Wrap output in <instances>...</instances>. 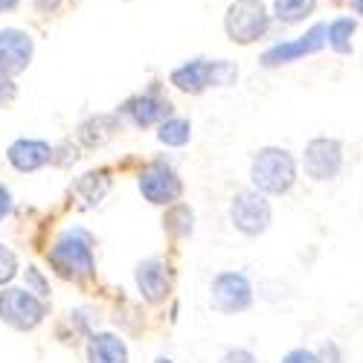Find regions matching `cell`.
I'll return each mask as SVG.
<instances>
[{
    "label": "cell",
    "instance_id": "11",
    "mask_svg": "<svg viewBox=\"0 0 363 363\" xmlns=\"http://www.w3.org/2000/svg\"><path fill=\"white\" fill-rule=\"evenodd\" d=\"M325 33H328V26H325V23H317V26H311L299 41L279 44V47H274V50H267V52L262 55V62H264L267 67H277V65L294 62V58H299V55L317 52V50H323V44H325Z\"/></svg>",
    "mask_w": 363,
    "mask_h": 363
},
{
    "label": "cell",
    "instance_id": "8",
    "mask_svg": "<svg viewBox=\"0 0 363 363\" xmlns=\"http://www.w3.org/2000/svg\"><path fill=\"white\" fill-rule=\"evenodd\" d=\"M253 299L250 282L241 277V274H221L213 282V306L224 314H235V311H245Z\"/></svg>",
    "mask_w": 363,
    "mask_h": 363
},
{
    "label": "cell",
    "instance_id": "7",
    "mask_svg": "<svg viewBox=\"0 0 363 363\" xmlns=\"http://www.w3.org/2000/svg\"><path fill=\"white\" fill-rule=\"evenodd\" d=\"M140 192L151 201V203H174L180 198V192H184V186H180L177 174L163 166V163H155L148 166L143 174H140Z\"/></svg>",
    "mask_w": 363,
    "mask_h": 363
},
{
    "label": "cell",
    "instance_id": "3",
    "mask_svg": "<svg viewBox=\"0 0 363 363\" xmlns=\"http://www.w3.org/2000/svg\"><path fill=\"white\" fill-rule=\"evenodd\" d=\"M238 79L235 65L230 62H189L172 73V84L186 90V94H201L209 84H233Z\"/></svg>",
    "mask_w": 363,
    "mask_h": 363
},
{
    "label": "cell",
    "instance_id": "21",
    "mask_svg": "<svg viewBox=\"0 0 363 363\" xmlns=\"http://www.w3.org/2000/svg\"><path fill=\"white\" fill-rule=\"evenodd\" d=\"M15 274H18V259H15V253H12L9 247L0 245V285H6Z\"/></svg>",
    "mask_w": 363,
    "mask_h": 363
},
{
    "label": "cell",
    "instance_id": "25",
    "mask_svg": "<svg viewBox=\"0 0 363 363\" xmlns=\"http://www.w3.org/2000/svg\"><path fill=\"white\" fill-rule=\"evenodd\" d=\"M9 213H12V195L6 186H0V221H4Z\"/></svg>",
    "mask_w": 363,
    "mask_h": 363
},
{
    "label": "cell",
    "instance_id": "24",
    "mask_svg": "<svg viewBox=\"0 0 363 363\" xmlns=\"http://www.w3.org/2000/svg\"><path fill=\"white\" fill-rule=\"evenodd\" d=\"M12 99H15V84L9 76L0 73V105H9Z\"/></svg>",
    "mask_w": 363,
    "mask_h": 363
},
{
    "label": "cell",
    "instance_id": "1",
    "mask_svg": "<svg viewBox=\"0 0 363 363\" xmlns=\"http://www.w3.org/2000/svg\"><path fill=\"white\" fill-rule=\"evenodd\" d=\"M90 247H94V238L84 230L65 233L50 250V262L65 279H87L94 274V253H90Z\"/></svg>",
    "mask_w": 363,
    "mask_h": 363
},
{
    "label": "cell",
    "instance_id": "14",
    "mask_svg": "<svg viewBox=\"0 0 363 363\" xmlns=\"http://www.w3.org/2000/svg\"><path fill=\"white\" fill-rule=\"evenodd\" d=\"M90 363H128V349L116 335H94L87 343Z\"/></svg>",
    "mask_w": 363,
    "mask_h": 363
},
{
    "label": "cell",
    "instance_id": "27",
    "mask_svg": "<svg viewBox=\"0 0 363 363\" xmlns=\"http://www.w3.org/2000/svg\"><path fill=\"white\" fill-rule=\"evenodd\" d=\"M18 4V0H0V12H6V9H12Z\"/></svg>",
    "mask_w": 363,
    "mask_h": 363
},
{
    "label": "cell",
    "instance_id": "10",
    "mask_svg": "<svg viewBox=\"0 0 363 363\" xmlns=\"http://www.w3.org/2000/svg\"><path fill=\"white\" fill-rule=\"evenodd\" d=\"M29 58H33V38L21 29H4L0 33V73L18 76L26 70Z\"/></svg>",
    "mask_w": 363,
    "mask_h": 363
},
{
    "label": "cell",
    "instance_id": "13",
    "mask_svg": "<svg viewBox=\"0 0 363 363\" xmlns=\"http://www.w3.org/2000/svg\"><path fill=\"white\" fill-rule=\"evenodd\" d=\"M137 285L143 291V296L148 302H160L169 294V274H166V264L157 259H148L137 267Z\"/></svg>",
    "mask_w": 363,
    "mask_h": 363
},
{
    "label": "cell",
    "instance_id": "28",
    "mask_svg": "<svg viewBox=\"0 0 363 363\" xmlns=\"http://www.w3.org/2000/svg\"><path fill=\"white\" fill-rule=\"evenodd\" d=\"M157 363H172V360H166V357H160V360H157Z\"/></svg>",
    "mask_w": 363,
    "mask_h": 363
},
{
    "label": "cell",
    "instance_id": "4",
    "mask_svg": "<svg viewBox=\"0 0 363 363\" xmlns=\"http://www.w3.org/2000/svg\"><path fill=\"white\" fill-rule=\"evenodd\" d=\"M267 33V9L262 0H235L227 12V35L238 44H253Z\"/></svg>",
    "mask_w": 363,
    "mask_h": 363
},
{
    "label": "cell",
    "instance_id": "17",
    "mask_svg": "<svg viewBox=\"0 0 363 363\" xmlns=\"http://www.w3.org/2000/svg\"><path fill=\"white\" fill-rule=\"evenodd\" d=\"M352 35H354V21L352 18H340V21H335L328 26L325 41L337 52H352Z\"/></svg>",
    "mask_w": 363,
    "mask_h": 363
},
{
    "label": "cell",
    "instance_id": "5",
    "mask_svg": "<svg viewBox=\"0 0 363 363\" xmlns=\"http://www.w3.org/2000/svg\"><path fill=\"white\" fill-rule=\"evenodd\" d=\"M47 308L38 296H33V291H21V288H9L0 294V320L9 323L12 328L29 331L44 320Z\"/></svg>",
    "mask_w": 363,
    "mask_h": 363
},
{
    "label": "cell",
    "instance_id": "2",
    "mask_svg": "<svg viewBox=\"0 0 363 363\" xmlns=\"http://www.w3.org/2000/svg\"><path fill=\"white\" fill-rule=\"evenodd\" d=\"M250 177H253L256 189L270 192V195H282L294 186V180H296L294 157L285 148H262L256 155V160H253Z\"/></svg>",
    "mask_w": 363,
    "mask_h": 363
},
{
    "label": "cell",
    "instance_id": "16",
    "mask_svg": "<svg viewBox=\"0 0 363 363\" xmlns=\"http://www.w3.org/2000/svg\"><path fill=\"white\" fill-rule=\"evenodd\" d=\"M108 186H111V180L105 177V172H90V174H84L82 180H79V195L87 201V203H99L102 198H105V192H108Z\"/></svg>",
    "mask_w": 363,
    "mask_h": 363
},
{
    "label": "cell",
    "instance_id": "26",
    "mask_svg": "<svg viewBox=\"0 0 363 363\" xmlns=\"http://www.w3.org/2000/svg\"><path fill=\"white\" fill-rule=\"evenodd\" d=\"M26 279H29V282H33V285L38 288V294H41V296H44V294H50L47 282H44V279L38 277V270H35V267H26Z\"/></svg>",
    "mask_w": 363,
    "mask_h": 363
},
{
    "label": "cell",
    "instance_id": "18",
    "mask_svg": "<svg viewBox=\"0 0 363 363\" xmlns=\"http://www.w3.org/2000/svg\"><path fill=\"white\" fill-rule=\"evenodd\" d=\"M314 4L317 0H277V18L285 23H296L314 12Z\"/></svg>",
    "mask_w": 363,
    "mask_h": 363
},
{
    "label": "cell",
    "instance_id": "20",
    "mask_svg": "<svg viewBox=\"0 0 363 363\" xmlns=\"http://www.w3.org/2000/svg\"><path fill=\"white\" fill-rule=\"evenodd\" d=\"M166 230L177 238L189 235L192 233V209L189 206H174L169 213V218H166Z\"/></svg>",
    "mask_w": 363,
    "mask_h": 363
},
{
    "label": "cell",
    "instance_id": "22",
    "mask_svg": "<svg viewBox=\"0 0 363 363\" xmlns=\"http://www.w3.org/2000/svg\"><path fill=\"white\" fill-rule=\"evenodd\" d=\"M282 363H323V360L308 349H294V352H288L282 357Z\"/></svg>",
    "mask_w": 363,
    "mask_h": 363
},
{
    "label": "cell",
    "instance_id": "23",
    "mask_svg": "<svg viewBox=\"0 0 363 363\" xmlns=\"http://www.w3.org/2000/svg\"><path fill=\"white\" fill-rule=\"evenodd\" d=\"M221 363H256V357L247 352V349H233L221 357Z\"/></svg>",
    "mask_w": 363,
    "mask_h": 363
},
{
    "label": "cell",
    "instance_id": "15",
    "mask_svg": "<svg viewBox=\"0 0 363 363\" xmlns=\"http://www.w3.org/2000/svg\"><path fill=\"white\" fill-rule=\"evenodd\" d=\"M169 111H172V105L169 102H163V99H157V96H137V99H131L128 105H125V113L134 119L137 125H155L157 119H163V116H169Z\"/></svg>",
    "mask_w": 363,
    "mask_h": 363
},
{
    "label": "cell",
    "instance_id": "19",
    "mask_svg": "<svg viewBox=\"0 0 363 363\" xmlns=\"http://www.w3.org/2000/svg\"><path fill=\"white\" fill-rule=\"evenodd\" d=\"M157 137L166 145H186L189 137H192V128H189L186 119H166V123L160 125V134Z\"/></svg>",
    "mask_w": 363,
    "mask_h": 363
},
{
    "label": "cell",
    "instance_id": "12",
    "mask_svg": "<svg viewBox=\"0 0 363 363\" xmlns=\"http://www.w3.org/2000/svg\"><path fill=\"white\" fill-rule=\"evenodd\" d=\"M52 160V148L41 140H18L9 145V163L18 172H35Z\"/></svg>",
    "mask_w": 363,
    "mask_h": 363
},
{
    "label": "cell",
    "instance_id": "6",
    "mask_svg": "<svg viewBox=\"0 0 363 363\" xmlns=\"http://www.w3.org/2000/svg\"><path fill=\"white\" fill-rule=\"evenodd\" d=\"M230 218L245 235H259L270 224V203L259 192H238L230 206Z\"/></svg>",
    "mask_w": 363,
    "mask_h": 363
},
{
    "label": "cell",
    "instance_id": "9",
    "mask_svg": "<svg viewBox=\"0 0 363 363\" xmlns=\"http://www.w3.org/2000/svg\"><path fill=\"white\" fill-rule=\"evenodd\" d=\"M340 160L343 155L337 140H311L306 148V157H302V166L314 180H331L340 172Z\"/></svg>",
    "mask_w": 363,
    "mask_h": 363
}]
</instances>
